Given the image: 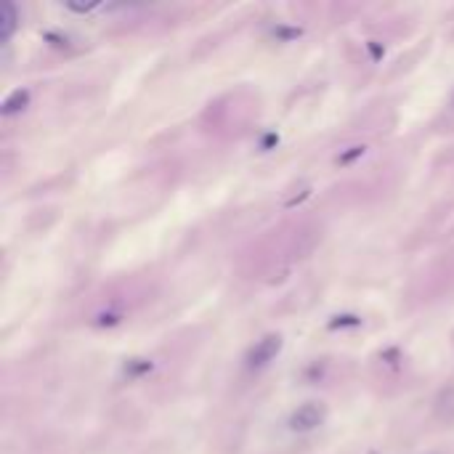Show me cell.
<instances>
[{
	"instance_id": "cell-1",
	"label": "cell",
	"mask_w": 454,
	"mask_h": 454,
	"mask_svg": "<svg viewBox=\"0 0 454 454\" xmlns=\"http://www.w3.org/2000/svg\"><path fill=\"white\" fill-rule=\"evenodd\" d=\"M322 420H324V412L319 409V406L306 404V406H300L298 412L292 415L290 425H292V430H313L316 425H322Z\"/></svg>"
},
{
	"instance_id": "cell-2",
	"label": "cell",
	"mask_w": 454,
	"mask_h": 454,
	"mask_svg": "<svg viewBox=\"0 0 454 454\" xmlns=\"http://www.w3.org/2000/svg\"><path fill=\"white\" fill-rule=\"evenodd\" d=\"M279 337H263L258 346L252 348V354H250V367H263V364H268L271 358L276 356V351H279Z\"/></svg>"
},
{
	"instance_id": "cell-3",
	"label": "cell",
	"mask_w": 454,
	"mask_h": 454,
	"mask_svg": "<svg viewBox=\"0 0 454 454\" xmlns=\"http://www.w3.org/2000/svg\"><path fill=\"white\" fill-rule=\"evenodd\" d=\"M13 30H16V8L11 3H3L0 6V37L8 40L13 35Z\"/></svg>"
},
{
	"instance_id": "cell-4",
	"label": "cell",
	"mask_w": 454,
	"mask_h": 454,
	"mask_svg": "<svg viewBox=\"0 0 454 454\" xmlns=\"http://www.w3.org/2000/svg\"><path fill=\"white\" fill-rule=\"evenodd\" d=\"M27 101H30V93H27V91H16V93H11V98L3 104V115H13V112H19V109H24Z\"/></svg>"
}]
</instances>
